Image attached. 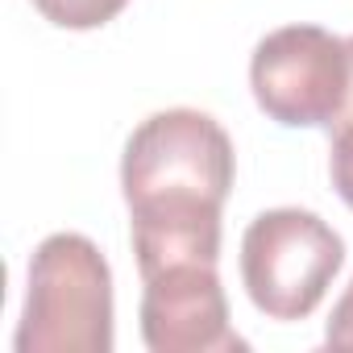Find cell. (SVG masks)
<instances>
[{"label":"cell","mask_w":353,"mask_h":353,"mask_svg":"<svg viewBox=\"0 0 353 353\" xmlns=\"http://www.w3.org/2000/svg\"><path fill=\"white\" fill-rule=\"evenodd\" d=\"M233 141L200 108L145 117L121 158L141 279L174 262H221V208L233 192Z\"/></svg>","instance_id":"obj_1"},{"label":"cell","mask_w":353,"mask_h":353,"mask_svg":"<svg viewBox=\"0 0 353 353\" xmlns=\"http://www.w3.org/2000/svg\"><path fill=\"white\" fill-rule=\"evenodd\" d=\"M17 353H108L112 270L83 233H50L30 258Z\"/></svg>","instance_id":"obj_2"},{"label":"cell","mask_w":353,"mask_h":353,"mask_svg":"<svg viewBox=\"0 0 353 353\" xmlns=\"http://www.w3.org/2000/svg\"><path fill=\"white\" fill-rule=\"evenodd\" d=\"M345 266L341 233L307 208H270L241 237V283L270 320H303Z\"/></svg>","instance_id":"obj_3"},{"label":"cell","mask_w":353,"mask_h":353,"mask_svg":"<svg viewBox=\"0 0 353 353\" xmlns=\"http://www.w3.org/2000/svg\"><path fill=\"white\" fill-rule=\"evenodd\" d=\"M250 88L270 121L328 129L349 92V46L320 26H283L254 46Z\"/></svg>","instance_id":"obj_4"},{"label":"cell","mask_w":353,"mask_h":353,"mask_svg":"<svg viewBox=\"0 0 353 353\" xmlns=\"http://www.w3.org/2000/svg\"><path fill=\"white\" fill-rule=\"evenodd\" d=\"M141 341L154 353H233L245 341L229 324L216 262H174L141 279Z\"/></svg>","instance_id":"obj_5"},{"label":"cell","mask_w":353,"mask_h":353,"mask_svg":"<svg viewBox=\"0 0 353 353\" xmlns=\"http://www.w3.org/2000/svg\"><path fill=\"white\" fill-rule=\"evenodd\" d=\"M345 46H349V92L328 125V174L336 196L353 208V38H345Z\"/></svg>","instance_id":"obj_6"},{"label":"cell","mask_w":353,"mask_h":353,"mask_svg":"<svg viewBox=\"0 0 353 353\" xmlns=\"http://www.w3.org/2000/svg\"><path fill=\"white\" fill-rule=\"evenodd\" d=\"M129 0H34V9L59 30H100Z\"/></svg>","instance_id":"obj_7"},{"label":"cell","mask_w":353,"mask_h":353,"mask_svg":"<svg viewBox=\"0 0 353 353\" xmlns=\"http://www.w3.org/2000/svg\"><path fill=\"white\" fill-rule=\"evenodd\" d=\"M324 345L328 349H353V279L341 291V299L332 303V316L324 324Z\"/></svg>","instance_id":"obj_8"}]
</instances>
